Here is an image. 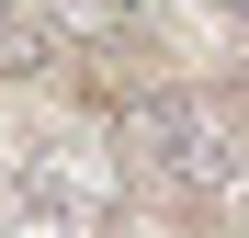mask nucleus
<instances>
[{"mask_svg":"<svg viewBox=\"0 0 249 238\" xmlns=\"http://www.w3.org/2000/svg\"><path fill=\"white\" fill-rule=\"evenodd\" d=\"M113 147L147 159V170L181 182V193H227L238 182V113L215 91H136L124 125H113Z\"/></svg>","mask_w":249,"mask_h":238,"instance_id":"f257e3e1","label":"nucleus"},{"mask_svg":"<svg viewBox=\"0 0 249 238\" xmlns=\"http://www.w3.org/2000/svg\"><path fill=\"white\" fill-rule=\"evenodd\" d=\"M46 12H57L68 34H79V46H113V34L136 23V0H46Z\"/></svg>","mask_w":249,"mask_h":238,"instance_id":"f03ea898","label":"nucleus"},{"mask_svg":"<svg viewBox=\"0 0 249 238\" xmlns=\"http://www.w3.org/2000/svg\"><path fill=\"white\" fill-rule=\"evenodd\" d=\"M34 57H46V23L23 34V12H12V0H0V68H34Z\"/></svg>","mask_w":249,"mask_h":238,"instance_id":"7ed1b4c3","label":"nucleus"},{"mask_svg":"<svg viewBox=\"0 0 249 238\" xmlns=\"http://www.w3.org/2000/svg\"><path fill=\"white\" fill-rule=\"evenodd\" d=\"M215 12H249V0H215Z\"/></svg>","mask_w":249,"mask_h":238,"instance_id":"39448f33","label":"nucleus"},{"mask_svg":"<svg viewBox=\"0 0 249 238\" xmlns=\"http://www.w3.org/2000/svg\"><path fill=\"white\" fill-rule=\"evenodd\" d=\"M0 238H68V216H46V204H23V216L0 227Z\"/></svg>","mask_w":249,"mask_h":238,"instance_id":"20e7f679","label":"nucleus"}]
</instances>
